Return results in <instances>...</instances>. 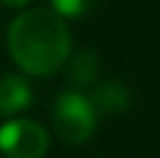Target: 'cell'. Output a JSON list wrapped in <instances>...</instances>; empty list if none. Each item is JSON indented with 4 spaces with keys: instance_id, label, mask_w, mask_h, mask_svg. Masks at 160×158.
Segmentation results:
<instances>
[{
    "instance_id": "6da1fadb",
    "label": "cell",
    "mask_w": 160,
    "mask_h": 158,
    "mask_svg": "<svg viewBox=\"0 0 160 158\" xmlns=\"http://www.w3.org/2000/svg\"><path fill=\"white\" fill-rule=\"evenodd\" d=\"M7 44L14 63L28 74H51L70 56V33L49 9H28L9 26Z\"/></svg>"
},
{
    "instance_id": "7a4b0ae2",
    "label": "cell",
    "mask_w": 160,
    "mask_h": 158,
    "mask_svg": "<svg viewBox=\"0 0 160 158\" xmlns=\"http://www.w3.org/2000/svg\"><path fill=\"white\" fill-rule=\"evenodd\" d=\"M51 121L65 144H84L95 130L98 112L79 91H63L53 102Z\"/></svg>"
},
{
    "instance_id": "3957f363",
    "label": "cell",
    "mask_w": 160,
    "mask_h": 158,
    "mask_svg": "<svg viewBox=\"0 0 160 158\" xmlns=\"http://www.w3.org/2000/svg\"><path fill=\"white\" fill-rule=\"evenodd\" d=\"M49 149V133L30 119H14L0 128V154L5 158H42Z\"/></svg>"
},
{
    "instance_id": "277c9868",
    "label": "cell",
    "mask_w": 160,
    "mask_h": 158,
    "mask_svg": "<svg viewBox=\"0 0 160 158\" xmlns=\"http://www.w3.org/2000/svg\"><path fill=\"white\" fill-rule=\"evenodd\" d=\"M32 105V89L21 74L0 79V116H14Z\"/></svg>"
},
{
    "instance_id": "5b68a950",
    "label": "cell",
    "mask_w": 160,
    "mask_h": 158,
    "mask_svg": "<svg viewBox=\"0 0 160 158\" xmlns=\"http://www.w3.org/2000/svg\"><path fill=\"white\" fill-rule=\"evenodd\" d=\"M91 105L95 112H102V114L125 112L130 107V91H128V86H123L116 79L102 81L91 98Z\"/></svg>"
},
{
    "instance_id": "8992f818",
    "label": "cell",
    "mask_w": 160,
    "mask_h": 158,
    "mask_svg": "<svg viewBox=\"0 0 160 158\" xmlns=\"http://www.w3.org/2000/svg\"><path fill=\"white\" fill-rule=\"evenodd\" d=\"M70 81L74 86H86L98 77V58L93 51H81L70 61Z\"/></svg>"
},
{
    "instance_id": "52a82bcc",
    "label": "cell",
    "mask_w": 160,
    "mask_h": 158,
    "mask_svg": "<svg viewBox=\"0 0 160 158\" xmlns=\"http://www.w3.org/2000/svg\"><path fill=\"white\" fill-rule=\"evenodd\" d=\"M53 12L58 16H70V19H79L88 14L98 5V0H49Z\"/></svg>"
},
{
    "instance_id": "ba28073f",
    "label": "cell",
    "mask_w": 160,
    "mask_h": 158,
    "mask_svg": "<svg viewBox=\"0 0 160 158\" xmlns=\"http://www.w3.org/2000/svg\"><path fill=\"white\" fill-rule=\"evenodd\" d=\"M0 3L9 5V7H23V5H28L30 0H0Z\"/></svg>"
}]
</instances>
